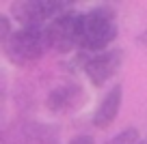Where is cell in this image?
<instances>
[{
  "label": "cell",
  "mask_w": 147,
  "mask_h": 144,
  "mask_svg": "<svg viewBox=\"0 0 147 144\" xmlns=\"http://www.w3.org/2000/svg\"><path fill=\"white\" fill-rule=\"evenodd\" d=\"M117 17L110 7H95V9L82 13L80 22V41L78 47L87 54L108 50V45L117 39Z\"/></svg>",
  "instance_id": "6da1fadb"
},
{
  "label": "cell",
  "mask_w": 147,
  "mask_h": 144,
  "mask_svg": "<svg viewBox=\"0 0 147 144\" xmlns=\"http://www.w3.org/2000/svg\"><path fill=\"white\" fill-rule=\"evenodd\" d=\"M2 52L15 67H30L39 63L48 52L46 28H18L2 43Z\"/></svg>",
  "instance_id": "7a4b0ae2"
},
{
  "label": "cell",
  "mask_w": 147,
  "mask_h": 144,
  "mask_svg": "<svg viewBox=\"0 0 147 144\" xmlns=\"http://www.w3.org/2000/svg\"><path fill=\"white\" fill-rule=\"evenodd\" d=\"M67 11H71V2L67 0H22L11 5V15L20 28H46Z\"/></svg>",
  "instance_id": "3957f363"
},
{
  "label": "cell",
  "mask_w": 147,
  "mask_h": 144,
  "mask_svg": "<svg viewBox=\"0 0 147 144\" xmlns=\"http://www.w3.org/2000/svg\"><path fill=\"white\" fill-rule=\"evenodd\" d=\"M80 22H82V13H78L74 9L59 15L56 19H52L46 26L48 50H54L59 54H69L74 47H78Z\"/></svg>",
  "instance_id": "277c9868"
},
{
  "label": "cell",
  "mask_w": 147,
  "mask_h": 144,
  "mask_svg": "<svg viewBox=\"0 0 147 144\" xmlns=\"http://www.w3.org/2000/svg\"><path fill=\"white\" fill-rule=\"evenodd\" d=\"M121 65H123V50H104L97 54L82 52V56H80V67H82L84 75L97 88L104 86L115 75Z\"/></svg>",
  "instance_id": "5b68a950"
},
{
  "label": "cell",
  "mask_w": 147,
  "mask_h": 144,
  "mask_svg": "<svg viewBox=\"0 0 147 144\" xmlns=\"http://www.w3.org/2000/svg\"><path fill=\"white\" fill-rule=\"evenodd\" d=\"M59 129L39 121H26L5 131L2 144H59Z\"/></svg>",
  "instance_id": "8992f818"
},
{
  "label": "cell",
  "mask_w": 147,
  "mask_h": 144,
  "mask_svg": "<svg viewBox=\"0 0 147 144\" xmlns=\"http://www.w3.org/2000/svg\"><path fill=\"white\" fill-rule=\"evenodd\" d=\"M87 101V93L80 84H74V82H67V84H59L48 93L46 97V108L48 112L59 114V116H65V114H74L78 112L80 108Z\"/></svg>",
  "instance_id": "52a82bcc"
},
{
  "label": "cell",
  "mask_w": 147,
  "mask_h": 144,
  "mask_svg": "<svg viewBox=\"0 0 147 144\" xmlns=\"http://www.w3.org/2000/svg\"><path fill=\"white\" fill-rule=\"evenodd\" d=\"M121 103H123V86L121 84H115L113 88H108V93L102 97L100 105L95 108L93 112V127L97 129H106L115 123V118L119 116V110H121Z\"/></svg>",
  "instance_id": "ba28073f"
},
{
  "label": "cell",
  "mask_w": 147,
  "mask_h": 144,
  "mask_svg": "<svg viewBox=\"0 0 147 144\" xmlns=\"http://www.w3.org/2000/svg\"><path fill=\"white\" fill-rule=\"evenodd\" d=\"M104 144H141V133L136 127H128V129L115 133L113 138H108Z\"/></svg>",
  "instance_id": "9c48e42d"
},
{
  "label": "cell",
  "mask_w": 147,
  "mask_h": 144,
  "mask_svg": "<svg viewBox=\"0 0 147 144\" xmlns=\"http://www.w3.org/2000/svg\"><path fill=\"white\" fill-rule=\"evenodd\" d=\"M13 26H11V17L9 15H0V43H5L11 35H13Z\"/></svg>",
  "instance_id": "30bf717a"
},
{
  "label": "cell",
  "mask_w": 147,
  "mask_h": 144,
  "mask_svg": "<svg viewBox=\"0 0 147 144\" xmlns=\"http://www.w3.org/2000/svg\"><path fill=\"white\" fill-rule=\"evenodd\" d=\"M69 144H95V138L89 135V133H78L69 140Z\"/></svg>",
  "instance_id": "8fae6325"
},
{
  "label": "cell",
  "mask_w": 147,
  "mask_h": 144,
  "mask_svg": "<svg viewBox=\"0 0 147 144\" xmlns=\"http://www.w3.org/2000/svg\"><path fill=\"white\" fill-rule=\"evenodd\" d=\"M136 45L141 47L143 52H147V28L143 32H138V37H136Z\"/></svg>",
  "instance_id": "7c38bea8"
},
{
  "label": "cell",
  "mask_w": 147,
  "mask_h": 144,
  "mask_svg": "<svg viewBox=\"0 0 147 144\" xmlns=\"http://www.w3.org/2000/svg\"><path fill=\"white\" fill-rule=\"evenodd\" d=\"M141 144H145V142H141Z\"/></svg>",
  "instance_id": "4fadbf2b"
}]
</instances>
